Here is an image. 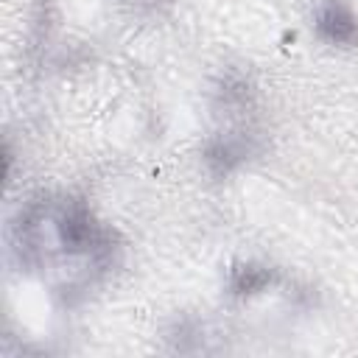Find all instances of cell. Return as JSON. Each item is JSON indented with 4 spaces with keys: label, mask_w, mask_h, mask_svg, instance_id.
<instances>
[{
    "label": "cell",
    "mask_w": 358,
    "mask_h": 358,
    "mask_svg": "<svg viewBox=\"0 0 358 358\" xmlns=\"http://www.w3.org/2000/svg\"><path fill=\"white\" fill-rule=\"evenodd\" d=\"M316 31L330 45H358V17L344 0H324L316 11Z\"/></svg>",
    "instance_id": "6da1fadb"
}]
</instances>
